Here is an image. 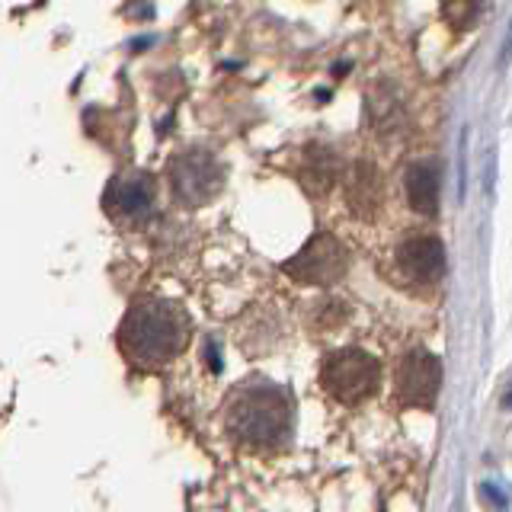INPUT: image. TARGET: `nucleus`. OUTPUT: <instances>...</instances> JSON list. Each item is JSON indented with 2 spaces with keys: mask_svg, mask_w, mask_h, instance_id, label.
I'll list each match as a JSON object with an SVG mask.
<instances>
[{
  "mask_svg": "<svg viewBox=\"0 0 512 512\" xmlns=\"http://www.w3.org/2000/svg\"><path fill=\"white\" fill-rule=\"evenodd\" d=\"M292 397L282 384L250 378L224 400V432L250 452H276L292 439Z\"/></svg>",
  "mask_w": 512,
  "mask_h": 512,
  "instance_id": "f257e3e1",
  "label": "nucleus"
},
{
  "mask_svg": "<svg viewBox=\"0 0 512 512\" xmlns=\"http://www.w3.org/2000/svg\"><path fill=\"white\" fill-rule=\"evenodd\" d=\"M189 343V314L180 301L141 298L125 311L119 324L122 356L141 368H160L173 362Z\"/></svg>",
  "mask_w": 512,
  "mask_h": 512,
  "instance_id": "f03ea898",
  "label": "nucleus"
},
{
  "mask_svg": "<svg viewBox=\"0 0 512 512\" xmlns=\"http://www.w3.org/2000/svg\"><path fill=\"white\" fill-rule=\"evenodd\" d=\"M224 180H228L224 164L208 148H189L176 154L167 167L170 196L180 208H189V212L215 202L224 189Z\"/></svg>",
  "mask_w": 512,
  "mask_h": 512,
  "instance_id": "7ed1b4c3",
  "label": "nucleus"
},
{
  "mask_svg": "<svg viewBox=\"0 0 512 512\" xmlns=\"http://www.w3.org/2000/svg\"><path fill=\"white\" fill-rule=\"evenodd\" d=\"M320 381L330 391V397H336L346 407H356L362 400H368L378 391L381 381V365L375 356H368L365 349L346 346L336 349L324 359V368H320Z\"/></svg>",
  "mask_w": 512,
  "mask_h": 512,
  "instance_id": "20e7f679",
  "label": "nucleus"
},
{
  "mask_svg": "<svg viewBox=\"0 0 512 512\" xmlns=\"http://www.w3.org/2000/svg\"><path fill=\"white\" fill-rule=\"evenodd\" d=\"M346 266H349L346 247L333 234L320 231L282 269H285V276H292L301 285H320V288H324V285L340 282Z\"/></svg>",
  "mask_w": 512,
  "mask_h": 512,
  "instance_id": "39448f33",
  "label": "nucleus"
},
{
  "mask_svg": "<svg viewBox=\"0 0 512 512\" xmlns=\"http://www.w3.org/2000/svg\"><path fill=\"white\" fill-rule=\"evenodd\" d=\"M157 205V180L148 170H128L106 186L103 208L116 224H138Z\"/></svg>",
  "mask_w": 512,
  "mask_h": 512,
  "instance_id": "423d86ee",
  "label": "nucleus"
},
{
  "mask_svg": "<svg viewBox=\"0 0 512 512\" xmlns=\"http://www.w3.org/2000/svg\"><path fill=\"white\" fill-rule=\"evenodd\" d=\"M397 397L407 407H432L442 388V362L426 349L407 352L397 365Z\"/></svg>",
  "mask_w": 512,
  "mask_h": 512,
  "instance_id": "0eeeda50",
  "label": "nucleus"
},
{
  "mask_svg": "<svg viewBox=\"0 0 512 512\" xmlns=\"http://www.w3.org/2000/svg\"><path fill=\"white\" fill-rule=\"evenodd\" d=\"M397 266L413 282H436L445 269V247L436 237H410L397 247Z\"/></svg>",
  "mask_w": 512,
  "mask_h": 512,
  "instance_id": "6e6552de",
  "label": "nucleus"
},
{
  "mask_svg": "<svg viewBox=\"0 0 512 512\" xmlns=\"http://www.w3.org/2000/svg\"><path fill=\"white\" fill-rule=\"evenodd\" d=\"M381 173L372 160H359L356 167L349 170L346 176V202H349V212L362 218V221H372L381 208Z\"/></svg>",
  "mask_w": 512,
  "mask_h": 512,
  "instance_id": "1a4fd4ad",
  "label": "nucleus"
},
{
  "mask_svg": "<svg viewBox=\"0 0 512 512\" xmlns=\"http://www.w3.org/2000/svg\"><path fill=\"white\" fill-rule=\"evenodd\" d=\"M340 180V157L330 151L327 144H311L304 148L301 167H298V183L301 189L314 199H324L327 192Z\"/></svg>",
  "mask_w": 512,
  "mask_h": 512,
  "instance_id": "9d476101",
  "label": "nucleus"
},
{
  "mask_svg": "<svg viewBox=\"0 0 512 512\" xmlns=\"http://www.w3.org/2000/svg\"><path fill=\"white\" fill-rule=\"evenodd\" d=\"M407 202L420 215L439 212V167L432 160H420L407 170Z\"/></svg>",
  "mask_w": 512,
  "mask_h": 512,
  "instance_id": "9b49d317",
  "label": "nucleus"
},
{
  "mask_svg": "<svg viewBox=\"0 0 512 512\" xmlns=\"http://www.w3.org/2000/svg\"><path fill=\"white\" fill-rule=\"evenodd\" d=\"M368 119H372V125L381 135H391L394 128H400V122H404V106L394 100L391 87H375L368 93Z\"/></svg>",
  "mask_w": 512,
  "mask_h": 512,
  "instance_id": "f8f14e48",
  "label": "nucleus"
},
{
  "mask_svg": "<svg viewBox=\"0 0 512 512\" xmlns=\"http://www.w3.org/2000/svg\"><path fill=\"white\" fill-rule=\"evenodd\" d=\"M480 13V0H442V16L448 26L468 29Z\"/></svg>",
  "mask_w": 512,
  "mask_h": 512,
  "instance_id": "ddd939ff",
  "label": "nucleus"
},
{
  "mask_svg": "<svg viewBox=\"0 0 512 512\" xmlns=\"http://www.w3.org/2000/svg\"><path fill=\"white\" fill-rule=\"evenodd\" d=\"M484 496H487V500H490L493 506H506V500H503L500 493H496V487H484Z\"/></svg>",
  "mask_w": 512,
  "mask_h": 512,
  "instance_id": "4468645a",
  "label": "nucleus"
},
{
  "mask_svg": "<svg viewBox=\"0 0 512 512\" xmlns=\"http://www.w3.org/2000/svg\"><path fill=\"white\" fill-rule=\"evenodd\" d=\"M506 404H509V407H512V391H509V394H506Z\"/></svg>",
  "mask_w": 512,
  "mask_h": 512,
  "instance_id": "2eb2a0df",
  "label": "nucleus"
}]
</instances>
